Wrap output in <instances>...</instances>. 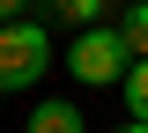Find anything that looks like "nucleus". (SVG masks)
Listing matches in <instances>:
<instances>
[{"label": "nucleus", "instance_id": "4", "mask_svg": "<svg viewBox=\"0 0 148 133\" xmlns=\"http://www.w3.org/2000/svg\"><path fill=\"white\" fill-rule=\"evenodd\" d=\"M119 96H126V118H133V126H148V59H133V67H126Z\"/></svg>", "mask_w": 148, "mask_h": 133}, {"label": "nucleus", "instance_id": "8", "mask_svg": "<svg viewBox=\"0 0 148 133\" xmlns=\"http://www.w3.org/2000/svg\"><path fill=\"white\" fill-rule=\"evenodd\" d=\"M119 133H148V126H133V118H126V126H119Z\"/></svg>", "mask_w": 148, "mask_h": 133}, {"label": "nucleus", "instance_id": "6", "mask_svg": "<svg viewBox=\"0 0 148 133\" xmlns=\"http://www.w3.org/2000/svg\"><path fill=\"white\" fill-rule=\"evenodd\" d=\"M59 8V22H74V30H96L104 22V0H52Z\"/></svg>", "mask_w": 148, "mask_h": 133}, {"label": "nucleus", "instance_id": "3", "mask_svg": "<svg viewBox=\"0 0 148 133\" xmlns=\"http://www.w3.org/2000/svg\"><path fill=\"white\" fill-rule=\"evenodd\" d=\"M22 133H89V118H82L74 96H45V104L30 111V126H22Z\"/></svg>", "mask_w": 148, "mask_h": 133}, {"label": "nucleus", "instance_id": "5", "mask_svg": "<svg viewBox=\"0 0 148 133\" xmlns=\"http://www.w3.org/2000/svg\"><path fill=\"white\" fill-rule=\"evenodd\" d=\"M119 37H126L133 59H148V0H126V15H119Z\"/></svg>", "mask_w": 148, "mask_h": 133}, {"label": "nucleus", "instance_id": "2", "mask_svg": "<svg viewBox=\"0 0 148 133\" xmlns=\"http://www.w3.org/2000/svg\"><path fill=\"white\" fill-rule=\"evenodd\" d=\"M126 67H133V52H126V37H119V22L74 30V44H67V74L82 81V89H119Z\"/></svg>", "mask_w": 148, "mask_h": 133}, {"label": "nucleus", "instance_id": "1", "mask_svg": "<svg viewBox=\"0 0 148 133\" xmlns=\"http://www.w3.org/2000/svg\"><path fill=\"white\" fill-rule=\"evenodd\" d=\"M52 74V30L45 22H0V96L15 89H37V81Z\"/></svg>", "mask_w": 148, "mask_h": 133}, {"label": "nucleus", "instance_id": "7", "mask_svg": "<svg viewBox=\"0 0 148 133\" xmlns=\"http://www.w3.org/2000/svg\"><path fill=\"white\" fill-rule=\"evenodd\" d=\"M22 8H30V0H0V22H22Z\"/></svg>", "mask_w": 148, "mask_h": 133}]
</instances>
